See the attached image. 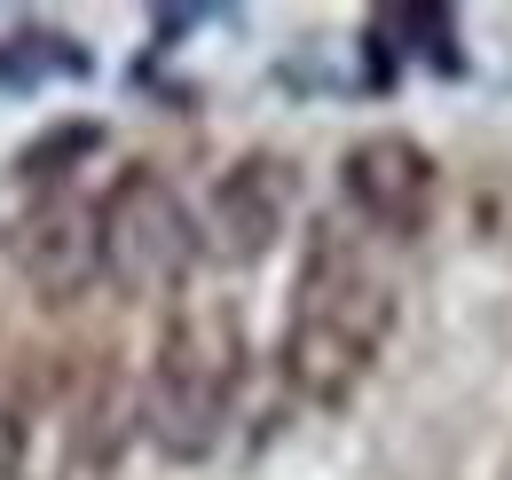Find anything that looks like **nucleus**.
<instances>
[{
    "label": "nucleus",
    "instance_id": "2",
    "mask_svg": "<svg viewBox=\"0 0 512 480\" xmlns=\"http://www.w3.org/2000/svg\"><path fill=\"white\" fill-rule=\"evenodd\" d=\"M237 386H245V315L213 292L174 300L166 331H158V355H150V378H142L150 441L174 465L213 457L221 433H229V410H237Z\"/></svg>",
    "mask_w": 512,
    "mask_h": 480
},
{
    "label": "nucleus",
    "instance_id": "8",
    "mask_svg": "<svg viewBox=\"0 0 512 480\" xmlns=\"http://www.w3.org/2000/svg\"><path fill=\"white\" fill-rule=\"evenodd\" d=\"M48 40H56V32H32L24 48H0V87H32V71H40L32 56H48Z\"/></svg>",
    "mask_w": 512,
    "mask_h": 480
},
{
    "label": "nucleus",
    "instance_id": "5",
    "mask_svg": "<svg viewBox=\"0 0 512 480\" xmlns=\"http://www.w3.org/2000/svg\"><path fill=\"white\" fill-rule=\"evenodd\" d=\"M8 260L16 276L40 292L48 307L79 300L103 276V244H95V205L79 189H32L24 213L8 221Z\"/></svg>",
    "mask_w": 512,
    "mask_h": 480
},
{
    "label": "nucleus",
    "instance_id": "4",
    "mask_svg": "<svg viewBox=\"0 0 512 480\" xmlns=\"http://www.w3.org/2000/svg\"><path fill=\"white\" fill-rule=\"evenodd\" d=\"M292 205H300V174L284 158L253 150V158H237L229 174L213 181L205 221H197V252H213L221 268H253L292 229Z\"/></svg>",
    "mask_w": 512,
    "mask_h": 480
},
{
    "label": "nucleus",
    "instance_id": "1",
    "mask_svg": "<svg viewBox=\"0 0 512 480\" xmlns=\"http://www.w3.org/2000/svg\"><path fill=\"white\" fill-rule=\"evenodd\" d=\"M394 331V276L371 260V244L339 221L308 229L300 276H292V315H284V386L316 410L355 402Z\"/></svg>",
    "mask_w": 512,
    "mask_h": 480
},
{
    "label": "nucleus",
    "instance_id": "7",
    "mask_svg": "<svg viewBox=\"0 0 512 480\" xmlns=\"http://www.w3.org/2000/svg\"><path fill=\"white\" fill-rule=\"evenodd\" d=\"M402 32H418V56H434V71H457V48H449V8H394Z\"/></svg>",
    "mask_w": 512,
    "mask_h": 480
},
{
    "label": "nucleus",
    "instance_id": "3",
    "mask_svg": "<svg viewBox=\"0 0 512 480\" xmlns=\"http://www.w3.org/2000/svg\"><path fill=\"white\" fill-rule=\"evenodd\" d=\"M103 276L119 300H174L197 268V221L158 166H127L95 205Z\"/></svg>",
    "mask_w": 512,
    "mask_h": 480
},
{
    "label": "nucleus",
    "instance_id": "6",
    "mask_svg": "<svg viewBox=\"0 0 512 480\" xmlns=\"http://www.w3.org/2000/svg\"><path fill=\"white\" fill-rule=\"evenodd\" d=\"M339 189H347V205L386 229V237H418L426 229V213H434V158H426V142H410V134H363L347 158H339Z\"/></svg>",
    "mask_w": 512,
    "mask_h": 480
}]
</instances>
